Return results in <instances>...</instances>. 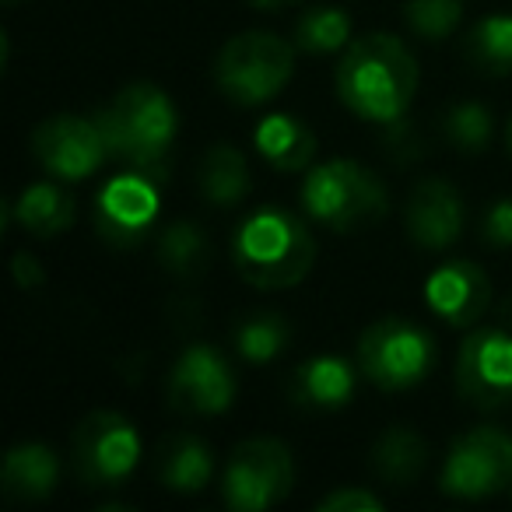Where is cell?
I'll return each mask as SVG.
<instances>
[{
	"mask_svg": "<svg viewBox=\"0 0 512 512\" xmlns=\"http://www.w3.org/2000/svg\"><path fill=\"white\" fill-rule=\"evenodd\" d=\"M418 92V64L397 36L369 32L344 50L337 64V95L355 116L372 123L404 120Z\"/></svg>",
	"mask_w": 512,
	"mask_h": 512,
	"instance_id": "obj_1",
	"label": "cell"
},
{
	"mask_svg": "<svg viewBox=\"0 0 512 512\" xmlns=\"http://www.w3.org/2000/svg\"><path fill=\"white\" fill-rule=\"evenodd\" d=\"M316 260V239L299 214L260 207L232 235V264L246 285L260 292L295 288Z\"/></svg>",
	"mask_w": 512,
	"mask_h": 512,
	"instance_id": "obj_2",
	"label": "cell"
},
{
	"mask_svg": "<svg viewBox=\"0 0 512 512\" xmlns=\"http://www.w3.org/2000/svg\"><path fill=\"white\" fill-rule=\"evenodd\" d=\"M95 120L109 144V155L165 183V158L176 141L179 116L162 88L134 81L123 92H116V99L99 109Z\"/></svg>",
	"mask_w": 512,
	"mask_h": 512,
	"instance_id": "obj_3",
	"label": "cell"
},
{
	"mask_svg": "<svg viewBox=\"0 0 512 512\" xmlns=\"http://www.w3.org/2000/svg\"><path fill=\"white\" fill-rule=\"evenodd\" d=\"M299 193L309 218L341 235L362 232L390 211L383 179L365 165L351 162V158L313 165L309 176L302 179Z\"/></svg>",
	"mask_w": 512,
	"mask_h": 512,
	"instance_id": "obj_4",
	"label": "cell"
},
{
	"mask_svg": "<svg viewBox=\"0 0 512 512\" xmlns=\"http://www.w3.org/2000/svg\"><path fill=\"white\" fill-rule=\"evenodd\" d=\"M295 74V46L274 32H242L218 50L214 81L239 106L271 102Z\"/></svg>",
	"mask_w": 512,
	"mask_h": 512,
	"instance_id": "obj_5",
	"label": "cell"
},
{
	"mask_svg": "<svg viewBox=\"0 0 512 512\" xmlns=\"http://www.w3.org/2000/svg\"><path fill=\"white\" fill-rule=\"evenodd\" d=\"M435 341L407 316H383L358 337V372L379 390H411L435 369Z\"/></svg>",
	"mask_w": 512,
	"mask_h": 512,
	"instance_id": "obj_6",
	"label": "cell"
},
{
	"mask_svg": "<svg viewBox=\"0 0 512 512\" xmlns=\"http://www.w3.org/2000/svg\"><path fill=\"white\" fill-rule=\"evenodd\" d=\"M295 484L292 449L278 439H246L232 449L221 477V498L235 512H267Z\"/></svg>",
	"mask_w": 512,
	"mask_h": 512,
	"instance_id": "obj_7",
	"label": "cell"
},
{
	"mask_svg": "<svg viewBox=\"0 0 512 512\" xmlns=\"http://www.w3.org/2000/svg\"><path fill=\"white\" fill-rule=\"evenodd\" d=\"M442 491L463 502L491 498L512 488V435L495 425L456 435L442 463Z\"/></svg>",
	"mask_w": 512,
	"mask_h": 512,
	"instance_id": "obj_8",
	"label": "cell"
},
{
	"mask_svg": "<svg viewBox=\"0 0 512 512\" xmlns=\"http://www.w3.org/2000/svg\"><path fill=\"white\" fill-rule=\"evenodd\" d=\"M74 470L88 488H116L141 460V435L123 414L92 411L74 428Z\"/></svg>",
	"mask_w": 512,
	"mask_h": 512,
	"instance_id": "obj_9",
	"label": "cell"
},
{
	"mask_svg": "<svg viewBox=\"0 0 512 512\" xmlns=\"http://www.w3.org/2000/svg\"><path fill=\"white\" fill-rule=\"evenodd\" d=\"M32 155L60 183H81L92 172H99L106 158H113L99 120L78 113L46 116L32 130Z\"/></svg>",
	"mask_w": 512,
	"mask_h": 512,
	"instance_id": "obj_10",
	"label": "cell"
},
{
	"mask_svg": "<svg viewBox=\"0 0 512 512\" xmlns=\"http://www.w3.org/2000/svg\"><path fill=\"white\" fill-rule=\"evenodd\" d=\"M456 390L481 411H498L512 400V334L481 327L460 344Z\"/></svg>",
	"mask_w": 512,
	"mask_h": 512,
	"instance_id": "obj_11",
	"label": "cell"
},
{
	"mask_svg": "<svg viewBox=\"0 0 512 512\" xmlns=\"http://www.w3.org/2000/svg\"><path fill=\"white\" fill-rule=\"evenodd\" d=\"M162 179L151 172L130 169L123 176H113L102 186L95 200V228L113 246H134L151 232L162 207Z\"/></svg>",
	"mask_w": 512,
	"mask_h": 512,
	"instance_id": "obj_12",
	"label": "cell"
},
{
	"mask_svg": "<svg viewBox=\"0 0 512 512\" xmlns=\"http://www.w3.org/2000/svg\"><path fill=\"white\" fill-rule=\"evenodd\" d=\"M235 400V372L228 358L211 344H190L176 358L169 372V404L179 414H211L228 411Z\"/></svg>",
	"mask_w": 512,
	"mask_h": 512,
	"instance_id": "obj_13",
	"label": "cell"
},
{
	"mask_svg": "<svg viewBox=\"0 0 512 512\" xmlns=\"http://www.w3.org/2000/svg\"><path fill=\"white\" fill-rule=\"evenodd\" d=\"M425 302L449 327H474L491 302V281L474 260H446L428 274Z\"/></svg>",
	"mask_w": 512,
	"mask_h": 512,
	"instance_id": "obj_14",
	"label": "cell"
},
{
	"mask_svg": "<svg viewBox=\"0 0 512 512\" xmlns=\"http://www.w3.org/2000/svg\"><path fill=\"white\" fill-rule=\"evenodd\" d=\"M463 221H467L463 197L453 183H446V179H425V183L414 186L404 211V225L414 246L432 249V253L453 246L463 232Z\"/></svg>",
	"mask_w": 512,
	"mask_h": 512,
	"instance_id": "obj_15",
	"label": "cell"
},
{
	"mask_svg": "<svg viewBox=\"0 0 512 512\" xmlns=\"http://www.w3.org/2000/svg\"><path fill=\"white\" fill-rule=\"evenodd\" d=\"M355 390L358 372L337 355H316L302 362L292 376V386H288L295 404L313 407V411H337V407L351 404Z\"/></svg>",
	"mask_w": 512,
	"mask_h": 512,
	"instance_id": "obj_16",
	"label": "cell"
},
{
	"mask_svg": "<svg viewBox=\"0 0 512 512\" xmlns=\"http://www.w3.org/2000/svg\"><path fill=\"white\" fill-rule=\"evenodd\" d=\"M60 460L43 442H22L4 456L0 467V488L15 502H39L57 488Z\"/></svg>",
	"mask_w": 512,
	"mask_h": 512,
	"instance_id": "obj_17",
	"label": "cell"
},
{
	"mask_svg": "<svg viewBox=\"0 0 512 512\" xmlns=\"http://www.w3.org/2000/svg\"><path fill=\"white\" fill-rule=\"evenodd\" d=\"M256 151L267 158V165L281 172H302L309 169V162L316 158V134L309 123H302L299 116L274 113L267 120L256 123L253 130Z\"/></svg>",
	"mask_w": 512,
	"mask_h": 512,
	"instance_id": "obj_18",
	"label": "cell"
},
{
	"mask_svg": "<svg viewBox=\"0 0 512 512\" xmlns=\"http://www.w3.org/2000/svg\"><path fill=\"white\" fill-rule=\"evenodd\" d=\"M11 211H15V221L25 228V232L39 235V239H53V235H64L67 228L78 218V204L74 197L53 179H43V183H32L18 193V200H11Z\"/></svg>",
	"mask_w": 512,
	"mask_h": 512,
	"instance_id": "obj_19",
	"label": "cell"
},
{
	"mask_svg": "<svg viewBox=\"0 0 512 512\" xmlns=\"http://www.w3.org/2000/svg\"><path fill=\"white\" fill-rule=\"evenodd\" d=\"M197 186L211 207H239L253 190L246 155L235 144H211L200 158Z\"/></svg>",
	"mask_w": 512,
	"mask_h": 512,
	"instance_id": "obj_20",
	"label": "cell"
},
{
	"mask_svg": "<svg viewBox=\"0 0 512 512\" xmlns=\"http://www.w3.org/2000/svg\"><path fill=\"white\" fill-rule=\"evenodd\" d=\"M158 477H162L165 488L179 491V495L204 491L214 477V453L197 435H176L162 446Z\"/></svg>",
	"mask_w": 512,
	"mask_h": 512,
	"instance_id": "obj_21",
	"label": "cell"
},
{
	"mask_svg": "<svg viewBox=\"0 0 512 512\" xmlns=\"http://www.w3.org/2000/svg\"><path fill=\"white\" fill-rule=\"evenodd\" d=\"M425 456H428V446L414 428H386L383 435L376 439L372 446V467L383 481L390 484H411L414 477L425 470Z\"/></svg>",
	"mask_w": 512,
	"mask_h": 512,
	"instance_id": "obj_22",
	"label": "cell"
},
{
	"mask_svg": "<svg viewBox=\"0 0 512 512\" xmlns=\"http://www.w3.org/2000/svg\"><path fill=\"white\" fill-rule=\"evenodd\" d=\"M288 341H292V327L285 316L278 313H253L246 320L235 323L232 344L249 365H267L278 355H285Z\"/></svg>",
	"mask_w": 512,
	"mask_h": 512,
	"instance_id": "obj_23",
	"label": "cell"
},
{
	"mask_svg": "<svg viewBox=\"0 0 512 512\" xmlns=\"http://www.w3.org/2000/svg\"><path fill=\"white\" fill-rule=\"evenodd\" d=\"M467 60L481 74H512V15H488L470 29Z\"/></svg>",
	"mask_w": 512,
	"mask_h": 512,
	"instance_id": "obj_24",
	"label": "cell"
},
{
	"mask_svg": "<svg viewBox=\"0 0 512 512\" xmlns=\"http://www.w3.org/2000/svg\"><path fill=\"white\" fill-rule=\"evenodd\" d=\"M211 260V246H207V235L200 232L193 221H172L158 235V264L169 274L179 278H193L200 274Z\"/></svg>",
	"mask_w": 512,
	"mask_h": 512,
	"instance_id": "obj_25",
	"label": "cell"
},
{
	"mask_svg": "<svg viewBox=\"0 0 512 512\" xmlns=\"http://www.w3.org/2000/svg\"><path fill=\"white\" fill-rule=\"evenodd\" d=\"M351 43V18L341 8H313L295 25V46L306 53H337Z\"/></svg>",
	"mask_w": 512,
	"mask_h": 512,
	"instance_id": "obj_26",
	"label": "cell"
},
{
	"mask_svg": "<svg viewBox=\"0 0 512 512\" xmlns=\"http://www.w3.org/2000/svg\"><path fill=\"white\" fill-rule=\"evenodd\" d=\"M442 134L463 155H481L495 137V120L481 102H456L442 116Z\"/></svg>",
	"mask_w": 512,
	"mask_h": 512,
	"instance_id": "obj_27",
	"label": "cell"
},
{
	"mask_svg": "<svg viewBox=\"0 0 512 512\" xmlns=\"http://www.w3.org/2000/svg\"><path fill=\"white\" fill-rule=\"evenodd\" d=\"M404 18L414 36L428 39V43H439V39L453 36L456 25H460L463 0H407Z\"/></svg>",
	"mask_w": 512,
	"mask_h": 512,
	"instance_id": "obj_28",
	"label": "cell"
},
{
	"mask_svg": "<svg viewBox=\"0 0 512 512\" xmlns=\"http://www.w3.org/2000/svg\"><path fill=\"white\" fill-rule=\"evenodd\" d=\"M379 509H383V502L365 488H337L320 502V512H379Z\"/></svg>",
	"mask_w": 512,
	"mask_h": 512,
	"instance_id": "obj_29",
	"label": "cell"
},
{
	"mask_svg": "<svg viewBox=\"0 0 512 512\" xmlns=\"http://www.w3.org/2000/svg\"><path fill=\"white\" fill-rule=\"evenodd\" d=\"M481 228H484V239H488L491 246H498V249L512 246V197L495 200V204L484 211Z\"/></svg>",
	"mask_w": 512,
	"mask_h": 512,
	"instance_id": "obj_30",
	"label": "cell"
},
{
	"mask_svg": "<svg viewBox=\"0 0 512 512\" xmlns=\"http://www.w3.org/2000/svg\"><path fill=\"white\" fill-rule=\"evenodd\" d=\"M15 281L22 288H43V281H46V274H43V267H39V260L36 256H29V253H18L15 256Z\"/></svg>",
	"mask_w": 512,
	"mask_h": 512,
	"instance_id": "obj_31",
	"label": "cell"
},
{
	"mask_svg": "<svg viewBox=\"0 0 512 512\" xmlns=\"http://www.w3.org/2000/svg\"><path fill=\"white\" fill-rule=\"evenodd\" d=\"M249 4H253L256 11H267V15H271V11L292 8V4H299V0H249Z\"/></svg>",
	"mask_w": 512,
	"mask_h": 512,
	"instance_id": "obj_32",
	"label": "cell"
},
{
	"mask_svg": "<svg viewBox=\"0 0 512 512\" xmlns=\"http://www.w3.org/2000/svg\"><path fill=\"white\" fill-rule=\"evenodd\" d=\"M505 144H509V155H512V120H509V130H505Z\"/></svg>",
	"mask_w": 512,
	"mask_h": 512,
	"instance_id": "obj_33",
	"label": "cell"
},
{
	"mask_svg": "<svg viewBox=\"0 0 512 512\" xmlns=\"http://www.w3.org/2000/svg\"><path fill=\"white\" fill-rule=\"evenodd\" d=\"M8 4H15V0H8Z\"/></svg>",
	"mask_w": 512,
	"mask_h": 512,
	"instance_id": "obj_34",
	"label": "cell"
}]
</instances>
